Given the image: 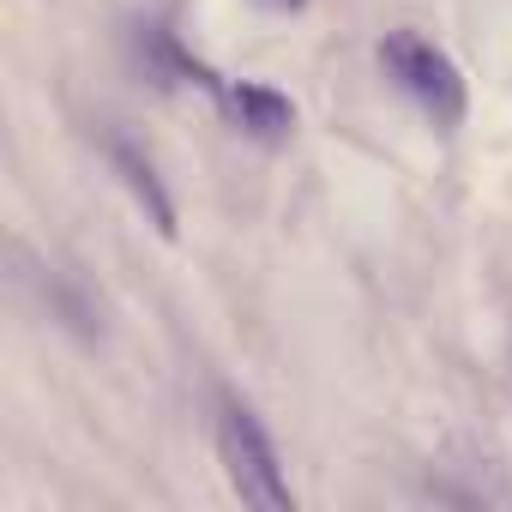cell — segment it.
<instances>
[{
    "mask_svg": "<svg viewBox=\"0 0 512 512\" xmlns=\"http://www.w3.org/2000/svg\"><path fill=\"white\" fill-rule=\"evenodd\" d=\"M223 109L235 115V127L247 139H260V145H284L296 133V103L272 85H253V79H235L223 85Z\"/></svg>",
    "mask_w": 512,
    "mask_h": 512,
    "instance_id": "obj_3",
    "label": "cell"
},
{
    "mask_svg": "<svg viewBox=\"0 0 512 512\" xmlns=\"http://www.w3.org/2000/svg\"><path fill=\"white\" fill-rule=\"evenodd\" d=\"M217 458H223V476L241 494V506H260V512H290L296 506L272 434L260 428V416L241 398H223V410H217Z\"/></svg>",
    "mask_w": 512,
    "mask_h": 512,
    "instance_id": "obj_1",
    "label": "cell"
},
{
    "mask_svg": "<svg viewBox=\"0 0 512 512\" xmlns=\"http://www.w3.org/2000/svg\"><path fill=\"white\" fill-rule=\"evenodd\" d=\"M103 151H109V163H115V175L127 181V193H133V199L145 205V217H151V229H157V235L169 241V235H175V199L163 193V181H157V169H151V157H145V151H139V145H133L127 133H115V127L103 133Z\"/></svg>",
    "mask_w": 512,
    "mask_h": 512,
    "instance_id": "obj_4",
    "label": "cell"
},
{
    "mask_svg": "<svg viewBox=\"0 0 512 512\" xmlns=\"http://www.w3.org/2000/svg\"><path fill=\"white\" fill-rule=\"evenodd\" d=\"M260 7H272V13H296L302 0H260Z\"/></svg>",
    "mask_w": 512,
    "mask_h": 512,
    "instance_id": "obj_5",
    "label": "cell"
},
{
    "mask_svg": "<svg viewBox=\"0 0 512 512\" xmlns=\"http://www.w3.org/2000/svg\"><path fill=\"white\" fill-rule=\"evenodd\" d=\"M380 67H386V79L440 127V133H452L458 121H464V73L452 67V55L446 49H434L428 37H416V31H386V43H380Z\"/></svg>",
    "mask_w": 512,
    "mask_h": 512,
    "instance_id": "obj_2",
    "label": "cell"
}]
</instances>
